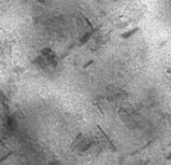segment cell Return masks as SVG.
I'll use <instances>...</instances> for the list:
<instances>
[{
    "mask_svg": "<svg viewBox=\"0 0 171 165\" xmlns=\"http://www.w3.org/2000/svg\"><path fill=\"white\" fill-rule=\"evenodd\" d=\"M97 128H98V129L101 130V132H102V135L104 136V138H105V139L108 141V144H109V146H110V148L112 149V151H114V152H115V151H117V148H116V146L114 145V143H112V141L110 139V137H109V136L105 134V131H103V130L101 129V127H97Z\"/></svg>",
    "mask_w": 171,
    "mask_h": 165,
    "instance_id": "1",
    "label": "cell"
},
{
    "mask_svg": "<svg viewBox=\"0 0 171 165\" xmlns=\"http://www.w3.org/2000/svg\"><path fill=\"white\" fill-rule=\"evenodd\" d=\"M0 103L4 105V108L8 109V100L6 97V95L4 94V91L0 89Z\"/></svg>",
    "mask_w": 171,
    "mask_h": 165,
    "instance_id": "2",
    "label": "cell"
},
{
    "mask_svg": "<svg viewBox=\"0 0 171 165\" xmlns=\"http://www.w3.org/2000/svg\"><path fill=\"white\" fill-rule=\"evenodd\" d=\"M165 159H166L168 162H169V160H171V152L169 153V155H168V156H166V158H165Z\"/></svg>",
    "mask_w": 171,
    "mask_h": 165,
    "instance_id": "3",
    "label": "cell"
},
{
    "mask_svg": "<svg viewBox=\"0 0 171 165\" xmlns=\"http://www.w3.org/2000/svg\"><path fill=\"white\" fill-rule=\"evenodd\" d=\"M168 73H169V74L171 75V69H168Z\"/></svg>",
    "mask_w": 171,
    "mask_h": 165,
    "instance_id": "4",
    "label": "cell"
},
{
    "mask_svg": "<svg viewBox=\"0 0 171 165\" xmlns=\"http://www.w3.org/2000/svg\"><path fill=\"white\" fill-rule=\"evenodd\" d=\"M39 1H42V2H44V1H46V0H39Z\"/></svg>",
    "mask_w": 171,
    "mask_h": 165,
    "instance_id": "5",
    "label": "cell"
},
{
    "mask_svg": "<svg viewBox=\"0 0 171 165\" xmlns=\"http://www.w3.org/2000/svg\"><path fill=\"white\" fill-rule=\"evenodd\" d=\"M163 165H164V164H163Z\"/></svg>",
    "mask_w": 171,
    "mask_h": 165,
    "instance_id": "6",
    "label": "cell"
}]
</instances>
